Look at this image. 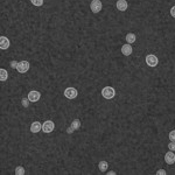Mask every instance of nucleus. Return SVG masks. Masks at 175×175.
Segmentation results:
<instances>
[{"instance_id":"nucleus-1","label":"nucleus","mask_w":175,"mask_h":175,"mask_svg":"<svg viewBox=\"0 0 175 175\" xmlns=\"http://www.w3.org/2000/svg\"><path fill=\"white\" fill-rule=\"evenodd\" d=\"M145 61H146V64L151 67V68H154V67H157L159 64V58L154 54H148L147 56L145 57Z\"/></svg>"},{"instance_id":"nucleus-2","label":"nucleus","mask_w":175,"mask_h":175,"mask_svg":"<svg viewBox=\"0 0 175 175\" xmlns=\"http://www.w3.org/2000/svg\"><path fill=\"white\" fill-rule=\"evenodd\" d=\"M102 96L104 97L105 99H112L116 96V90L112 87H105L102 90Z\"/></svg>"},{"instance_id":"nucleus-3","label":"nucleus","mask_w":175,"mask_h":175,"mask_svg":"<svg viewBox=\"0 0 175 175\" xmlns=\"http://www.w3.org/2000/svg\"><path fill=\"white\" fill-rule=\"evenodd\" d=\"M77 96H78V92H77V90L75 88L69 87L64 90V97L68 98V99H75Z\"/></svg>"},{"instance_id":"nucleus-4","label":"nucleus","mask_w":175,"mask_h":175,"mask_svg":"<svg viewBox=\"0 0 175 175\" xmlns=\"http://www.w3.org/2000/svg\"><path fill=\"white\" fill-rule=\"evenodd\" d=\"M102 8H103V5H102L101 0H92L90 4V9L92 13H99Z\"/></svg>"},{"instance_id":"nucleus-5","label":"nucleus","mask_w":175,"mask_h":175,"mask_svg":"<svg viewBox=\"0 0 175 175\" xmlns=\"http://www.w3.org/2000/svg\"><path fill=\"white\" fill-rule=\"evenodd\" d=\"M55 128V124L52 120H46V122L42 124V131L44 133H52Z\"/></svg>"},{"instance_id":"nucleus-6","label":"nucleus","mask_w":175,"mask_h":175,"mask_svg":"<svg viewBox=\"0 0 175 175\" xmlns=\"http://www.w3.org/2000/svg\"><path fill=\"white\" fill-rule=\"evenodd\" d=\"M29 62L28 61H20L19 62V66H18L17 70L20 72V74H25L29 70Z\"/></svg>"},{"instance_id":"nucleus-7","label":"nucleus","mask_w":175,"mask_h":175,"mask_svg":"<svg viewBox=\"0 0 175 175\" xmlns=\"http://www.w3.org/2000/svg\"><path fill=\"white\" fill-rule=\"evenodd\" d=\"M28 99L32 102V103H36V102L40 101V98H41V93L39 91H36V90H32V91L28 92Z\"/></svg>"},{"instance_id":"nucleus-8","label":"nucleus","mask_w":175,"mask_h":175,"mask_svg":"<svg viewBox=\"0 0 175 175\" xmlns=\"http://www.w3.org/2000/svg\"><path fill=\"white\" fill-rule=\"evenodd\" d=\"M9 46H11V42H9L8 38H6V36H0V49L1 50H6V49L9 48Z\"/></svg>"},{"instance_id":"nucleus-9","label":"nucleus","mask_w":175,"mask_h":175,"mask_svg":"<svg viewBox=\"0 0 175 175\" xmlns=\"http://www.w3.org/2000/svg\"><path fill=\"white\" fill-rule=\"evenodd\" d=\"M116 6H117V9H118V11L125 12V11L128 8V2H127L126 0H117Z\"/></svg>"},{"instance_id":"nucleus-10","label":"nucleus","mask_w":175,"mask_h":175,"mask_svg":"<svg viewBox=\"0 0 175 175\" xmlns=\"http://www.w3.org/2000/svg\"><path fill=\"white\" fill-rule=\"evenodd\" d=\"M165 161L167 165H173L175 163V153L173 151H169L165 154Z\"/></svg>"},{"instance_id":"nucleus-11","label":"nucleus","mask_w":175,"mask_h":175,"mask_svg":"<svg viewBox=\"0 0 175 175\" xmlns=\"http://www.w3.org/2000/svg\"><path fill=\"white\" fill-rule=\"evenodd\" d=\"M133 52V48H132V46L130 43H126V44H122V55H125V56H130Z\"/></svg>"},{"instance_id":"nucleus-12","label":"nucleus","mask_w":175,"mask_h":175,"mask_svg":"<svg viewBox=\"0 0 175 175\" xmlns=\"http://www.w3.org/2000/svg\"><path fill=\"white\" fill-rule=\"evenodd\" d=\"M42 131V124L40 122H33L31 125V132L32 133H39Z\"/></svg>"},{"instance_id":"nucleus-13","label":"nucleus","mask_w":175,"mask_h":175,"mask_svg":"<svg viewBox=\"0 0 175 175\" xmlns=\"http://www.w3.org/2000/svg\"><path fill=\"white\" fill-rule=\"evenodd\" d=\"M125 40H126V42L127 43H134L137 41V35L134 34V33H127L126 36H125Z\"/></svg>"},{"instance_id":"nucleus-14","label":"nucleus","mask_w":175,"mask_h":175,"mask_svg":"<svg viewBox=\"0 0 175 175\" xmlns=\"http://www.w3.org/2000/svg\"><path fill=\"white\" fill-rule=\"evenodd\" d=\"M98 168H99V171L102 173H105V172L108 171V168H109V163L105 161V160H103V161H101L98 163Z\"/></svg>"},{"instance_id":"nucleus-15","label":"nucleus","mask_w":175,"mask_h":175,"mask_svg":"<svg viewBox=\"0 0 175 175\" xmlns=\"http://www.w3.org/2000/svg\"><path fill=\"white\" fill-rule=\"evenodd\" d=\"M8 78V72H7V70H5L4 68H1L0 69V81L1 82H5V81H7Z\"/></svg>"},{"instance_id":"nucleus-16","label":"nucleus","mask_w":175,"mask_h":175,"mask_svg":"<svg viewBox=\"0 0 175 175\" xmlns=\"http://www.w3.org/2000/svg\"><path fill=\"white\" fill-rule=\"evenodd\" d=\"M81 125H82V122H81L79 119H74V120L71 122V125H70V126L76 131V130H79V128H81Z\"/></svg>"},{"instance_id":"nucleus-17","label":"nucleus","mask_w":175,"mask_h":175,"mask_svg":"<svg viewBox=\"0 0 175 175\" xmlns=\"http://www.w3.org/2000/svg\"><path fill=\"white\" fill-rule=\"evenodd\" d=\"M25 173H26V171L22 166H18L15 168V174L17 175H25Z\"/></svg>"},{"instance_id":"nucleus-18","label":"nucleus","mask_w":175,"mask_h":175,"mask_svg":"<svg viewBox=\"0 0 175 175\" xmlns=\"http://www.w3.org/2000/svg\"><path fill=\"white\" fill-rule=\"evenodd\" d=\"M31 2L36 7H40V6L43 5V0H31Z\"/></svg>"},{"instance_id":"nucleus-19","label":"nucleus","mask_w":175,"mask_h":175,"mask_svg":"<svg viewBox=\"0 0 175 175\" xmlns=\"http://www.w3.org/2000/svg\"><path fill=\"white\" fill-rule=\"evenodd\" d=\"M29 99H28V97L27 98H22V101H21V103H22V106L23 108H28L29 106Z\"/></svg>"},{"instance_id":"nucleus-20","label":"nucleus","mask_w":175,"mask_h":175,"mask_svg":"<svg viewBox=\"0 0 175 175\" xmlns=\"http://www.w3.org/2000/svg\"><path fill=\"white\" fill-rule=\"evenodd\" d=\"M9 66H11V68H12V69H17L18 66H19V62H17L15 60H13V61H11Z\"/></svg>"},{"instance_id":"nucleus-21","label":"nucleus","mask_w":175,"mask_h":175,"mask_svg":"<svg viewBox=\"0 0 175 175\" xmlns=\"http://www.w3.org/2000/svg\"><path fill=\"white\" fill-rule=\"evenodd\" d=\"M168 138H169V140H171V141H175V130H173V131L169 132Z\"/></svg>"},{"instance_id":"nucleus-22","label":"nucleus","mask_w":175,"mask_h":175,"mask_svg":"<svg viewBox=\"0 0 175 175\" xmlns=\"http://www.w3.org/2000/svg\"><path fill=\"white\" fill-rule=\"evenodd\" d=\"M168 148H169V151L175 152V141H171V142L168 144Z\"/></svg>"},{"instance_id":"nucleus-23","label":"nucleus","mask_w":175,"mask_h":175,"mask_svg":"<svg viewBox=\"0 0 175 175\" xmlns=\"http://www.w3.org/2000/svg\"><path fill=\"white\" fill-rule=\"evenodd\" d=\"M167 172L165 171V169H159V171H157V175H166Z\"/></svg>"},{"instance_id":"nucleus-24","label":"nucleus","mask_w":175,"mask_h":175,"mask_svg":"<svg viewBox=\"0 0 175 175\" xmlns=\"http://www.w3.org/2000/svg\"><path fill=\"white\" fill-rule=\"evenodd\" d=\"M74 131H75V130L71 126L67 128V133H68V134H72V132H74Z\"/></svg>"},{"instance_id":"nucleus-25","label":"nucleus","mask_w":175,"mask_h":175,"mask_svg":"<svg viewBox=\"0 0 175 175\" xmlns=\"http://www.w3.org/2000/svg\"><path fill=\"white\" fill-rule=\"evenodd\" d=\"M171 15L173 18H175V6H173V7L171 8Z\"/></svg>"},{"instance_id":"nucleus-26","label":"nucleus","mask_w":175,"mask_h":175,"mask_svg":"<svg viewBox=\"0 0 175 175\" xmlns=\"http://www.w3.org/2000/svg\"><path fill=\"white\" fill-rule=\"evenodd\" d=\"M114 174H116V172H113V171L108 172V175H114Z\"/></svg>"}]
</instances>
